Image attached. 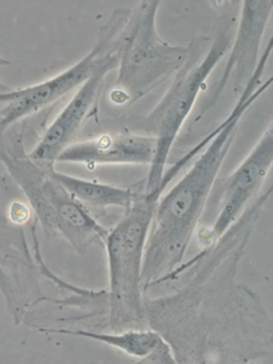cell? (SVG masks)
I'll return each mask as SVG.
<instances>
[{
  "label": "cell",
  "mask_w": 273,
  "mask_h": 364,
  "mask_svg": "<svg viewBox=\"0 0 273 364\" xmlns=\"http://www.w3.org/2000/svg\"><path fill=\"white\" fill-rule=\"evenodd\" d=\"M238 1H219L221 8L214 38L197 37L190 43L186 63L176 72L166 94L145 119L146 133L156 141L154 161L149 164L145 182L147 193H163L166 188V164L175 140L211 72L231 49L238 22Z\"/></svg>",
  "instance_id": "7a4b0ae2"
},
{
  "label": "cell",
  "mask_w": 273,
  "mask_h": 364,
  "mask_svg": "<svg viewBox=\"0 0 273 364\" xmlns=\"http://www.w3.org/2000/svg\"><path fill=\"white\" fill-rule=\"evenodd\" d=\"M46 333L79 336L94 340L124 352L125 355L139 358L140 363L174 364V353L169 343L156 331V329L130 328L113 333H100L90 331H70V329H50Z\"/></svg>",
  "instance_id": "8fae6325"
},
{
  "label": "cell",
  "mask_w": 273,
  "mask_h": 364,
  "mask_svg": "<svg viewBox=\"0 0 273 364\" xmlns=\"http://www.w3.org/2000/svg\"><path fill=\"white\" fill-rule=\"evenodd\" d=\"M51 174L75 200L87 209L105 210L108 208H124L127 210L135 198V192L129 188L75 178L56 171L55 168L51 169Z\"/></svg>",
  "instance_id": "7c38bea8"
},
{
  "label": "cell",
  "mask_w": 273,
  "mask_h": 364,
  "mask_svg": "<svg viewBox=\"0 0 273 364\" xmlns=\"http://www.w3.org/2000/svg\"><path fill=\"white\" fill-rule=\"evenodd\" d=\"M156 141L149 135L106 133L91 140L70 144L56 163H75L87 166L108 164H151Z\"/></svg>",
  "instance_id": "30bf717a"
},
{
  "label": "cell",
  "mask_w": 273,
  "mask_h": 364,
  "mask_svg": "<svg viewBox=\"0 0 273 364\" xmlns=\"http://www.w3.org/2000/svg\"><path fill=\"white\" fill-rule=\"evenodd\" d=\"M10 63H11L10 60L3 58V56H0V66H8ZM10 90H11V87L6 85V84L3 83V82H0V94H4V92H8V91Z\"/></svg>",
  "instance_id": "4fadbf2b"
},
{
  "label": "cell",
  "mask_w": 273,
  "mask_h": 364,
  "mask_svg": "<svg viewBox=\"0 0 273 364\" xmlns=\"http://www.w3.org/2000/svg\"><path fill=\"white\" fill-rule=\"evenodd\" d=\"M129 14L130 9L116 10L100 27L95 46L73 66L41 83L0 94V104L4 105L0 109V134L26 117L55 104L90 78L111 55L116 54L120 32L128 21Z\"/></svg>",
  "instance_id": "8992f818"
},
{
  "label": "cell",
  "mask_w": 273,
  "mask_h": 364,
  "mask_svg": "<svg viewBox=\"0 0 273 364\" xmlns=\"http://www.w3.org/2000/svg\"><path fill=\"white\" fill-rule=\"evenodd\" d=\"M0 161L25 193L46 235L63 238L80 254L105 242L107 230L55 180L53 168L29 158L21 141L0 134Z\"/></svg>",
  "instance_id": "3957f363"
},
{
  "label": "cell",
  "mask_w": 273,
  "mask_h": 364,
  "mask_svg": "<svg viewBox=\"0 0 273 364\" xmlns=\"http://www.w3.org/2000/svg\"><path fill=\"white\" fill-rule=\"evenodd\" d=\"M240 14L237 22L230 54L224 72L208 96L202 112L213 107L221 92L233 79L235 83L245 84L252 77L260 60L262 37L271 20L273 1L271 0H245L240 3Z\"/></svg>",
  "instance_id": "9c48e42d"
},
{
  "label": "cell",
  "mask_w": 273,
  "mask_h": 364,
  "mask_svg": "<svg viewBox=\"0 0 273 364\" xmlns=\"http://www.w3.org/2000/svg\"><path fill=\"white\" fill-rule=\"evenodd\" d=\"M161 1L145 0L130 9L118 42V77L109 94L117 106L132 105L176 75L190 55L187 46H173L158 33Z\"/></svg>",
  "instance_id": "5b68a950"
},
{
  "label": "cell",
  "mask_w": 273,
  "mask_h": 364,
  "mask_svg": "<svg viewBox=\"0 0 273 364\" xmlns=\"http://www.w3.org/2000/svg\"><path fill=\"white\" fill-rule=\"evenodd\" d=\"M272 49L271 41L231 113L208 139L205 149L178 183L158 199L146 243L142 289L173 277L182 265L220 169L233 145L240 119L272 84V79L261 83Z\"/></svg>",
  "instance_id": "6da1fadb"
},
{
  "label": "cell",
  "mask_w": 273,
  "mask_h": 364,
  "mask_svg": "<svg viewBox=\"0 0 273 364\" xmlns=\"http://www.w3.org/2000/svg\"><path fill=\"white\" fill-rule=\"evenodd\" d=\"M0 221H3V215H1V210H0Z\"/></svg>",
  "instance_id": "5bb4252c"
},
{
  "label": "cell",
  "mask_w": 273,
  "mask_h": 364,
  "mask_svg": "<svg viewBox=\"0 0 273 364\" xmlns=\"http://www.w3.org/2000/svg\"><path fill=\"white\" fill-rule=\"evenodd\" d=\"M117 66L118 50L77 89L68 104L61 109L36 147L29 152L31 159L48 168H55L58 156L72 144L79 129L82 128L95 106L106 75L116 70Z\"/></svg>",
  "instance_id": "ba28073f"
},
{
  "label": "cell",
  "mask_w": 273,
  "mask_h": 364,
  "mask_svg": "<svg viewBox=\"0 0 273 364\" xmlns=\"http://www.w3.org/2000/svg\"><path fill=\"white\" fill-rule=\"evenodd\" d=\"M163 193H135L132 205L105 238L108 260V306L113 331L139 327L147 319L142 296L146 243Z\"/></svg>",
  "instance_id": "277c9868"
},
{
  "label": "cell",
  "mask_w": 273,
  "mask_h": 364,
  "mask_svg": "<svg viewBox=\"0 0 273 364\" xmlns=\"http://www.w3.org/2000/svg\"><path fill=\"white\" fill-rule=\"evenodd\" d=\"M273 163V129L269 127L236 170L225 178L221 205L215 223L209 230L199 232L202 249L210 248L236 224L264 185Z\"/></svg>",
  "instance_id": "52a82bcc"
}]
</instances>
